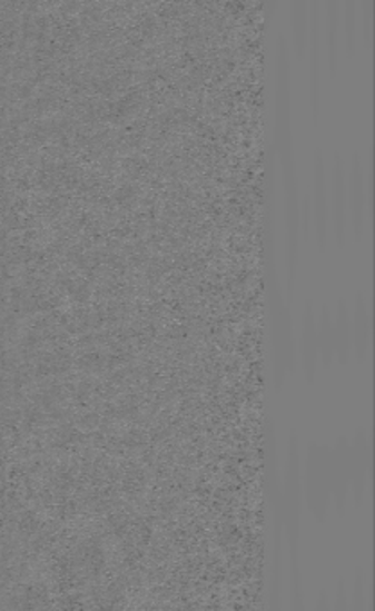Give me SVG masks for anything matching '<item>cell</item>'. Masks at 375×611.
Wrapping results in <instances>:
<instances>
[{
  "instance_id": "9",
  "label": "cell",
  "mask_w": 375,
  "mask_h": 611,
  "mask_svg": "<svg viewBox=\"0 0 375 611\" xmlns=\"http://www.w3.org/2000/svg\"><path fill=\"white\" fill-rule=\"evenodd\" d=\"M342 26L343 37H345V52L348 58H353L359 43V11H357V0H342Z\"/></svg>"
},
{
  "instance_id": "1",
  "label": "cell",
  "mask_w": 375,
  "mask_h": 611,
  "mask_svg": "<svg viewBox=\"0 0 375 611\" xmlns=\"http://www.w3.org/2000/svg\"><path fill=\"white\" fill-rule=\"evenodd\" d=\"M274 101V155L280 157L293 151L292 61L284 37L277 38L275 47Z\"/></svg>"
},
{
  "instance_id": "8",
  "label": "cell",
  "mask_w": 375,
  "mask_h": 611,
  "mask_svg": "<svg viewBox=\"0 0 375 611\" xmlns=\"http://www.w3.org/2000/svg\"><path fill=\"white\" fill-rule=\"evenodd\" d=\"M307 22L309 0H292V47L298 60L306 56Z\"/></svg>"
},
{
  "instance_id": "5",
  "label": "cell",
  "mask_w": 375,
  "mask_h": 611,
  "mask_svg": "<svg viewBox=\"0 0 375 611\" xmlns=\"http://www.w3.org/2000/svg\"><path fill=\"white\" fill-rule=\"evenodd\" d=\"M366 189H368V184H366L365 167H363L359 155L354 152L351 170H348L347 201L356 237H362L363 225H365Z\"/></svg>"
},
{
  "instance_id": "6",
  "label": "cell",
  "mask_w": 375,
  "mask_h": 611,
  "mask_svg": "<svg viewBox=\"0 0 375 611\" xmlns=\"http://www.w3.org/2000/svg\"><path fill=\"white\" fill-rule=\"evenodd\" d=\"M324 20V42L329 56L330 75L339 69V42H342V0H320Z\"/></svg>"
},
{
  "instance_id": "7",
  "label": "cell",
  "mask_w": 375,
  "mask_h": 611,
  "mask_svg": "<svg viewBox=\"0 0 375 611\" xmlns=\"http://www.w3.org/2000/svg\"><path fill=\"white\" fill-rule=\"evenodd\" d=\"M333 216H334V234L336 239L342 243L345 237V228H347L348 219V201H347V178H345V161L339 155H334L333 161Z\"/></svg>"
},
{
  "instance_id": "4",
  "label": "cell",
  "mask_w": 375,
  "mask_h": 611,
  "mask_svg": "<svg viewBox=\"0 0 375 611\" xmlns=\"http://www.w3.org/2000/svg\"><path fill=\"white\" fill-rule=\"evenodd\" d=\"M313 219H315L316 237L324 246L329 234V196H327V166L322 151H315L313 157Z\"/></svg>"
},
{
  "instance_id": "3",
  "label": "cell",
  "mask_w": 375,
  "mask_h": 611,
  "mask_svg": "<svg viewBox=\"0 0 375 611\" xmlns=\"http://www.w3.org/2000/svg\"><path fill=\"white\" fill-rule=\"evenodd\" d=\"M280 167V187H283L284 223H286L287 252L295 260L300 231V198H298L297 161L295 151L284 152L277 157Z\"/></svg>"
},
{
  "instance_id": "10",
  "label": "cell",
  "mask_w": 375,
  "mask_h": 611,
  "mask_svg": "<svg viewBox=\"0 0 375 611\" xmlns=\"http://www.w3.org/2000/svg\"><path fill=\"white\" fill-rule=\"evenodd\" d=\"M359 11V42L371 49L374 42V0H357Z\"/></svg>"
},
{
  "instance_id": "2",
  "label": "cell",
  "mask_w": 375,
  "mask_h": 611,
  "mask_svg": "<svg viewBox=\"0 0 375 611\" xmlns=\"http://www.w3.org/2000/svg\"><path fill=\"white\" fill-rule=\"evenodd\" d=\"M324 20L320 0H309L306 55L309 56V105L313 125H318L322 111V51H324Z\"/></svg>"
}]
</instances>
